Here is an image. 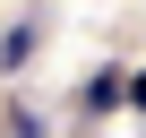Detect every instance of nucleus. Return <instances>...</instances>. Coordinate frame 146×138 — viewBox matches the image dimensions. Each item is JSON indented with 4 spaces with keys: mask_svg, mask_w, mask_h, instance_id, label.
<instances>
[{
    "mask_svg": "<svg viewBox=\"0 0 146 138\" xmlns=\"http://www.w3.org/2000/svg\"><path fill=\"white\" fill-rule=\"evenodd\" d=\"M120 104H137V112H146V69H129V86H120Z\"/></svg>",
    "mask_w": 146,
    "mask_h": 138,
    "instance_id": "nucleus-2",
    "label": "nucleus"
},
{
    "mask_svg": "<svg viewBox=\"0 0 146 138\" xmlns=\"http://www.w3.org/2000/svg\"><path fill=\"white\" fill-rule=\"evenodd\" d=\"M120 86H129V69H95V78H86V112H112Z\"/></svg>",
    "mask_w": 146,
    "mask_h": 138,
    "instance_id": "nucleus-1",
    "label": "nucleus"
}]
</instances>
